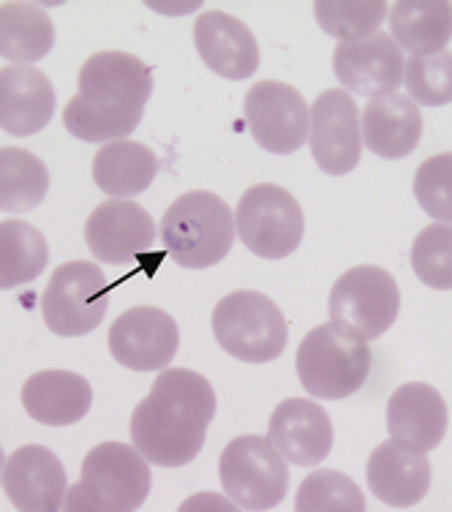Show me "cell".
<instances>
[{"label":"cell","instance_id":"14","mask_svg":"<svg viewBox=\"0 0 452 512\" xmlns=\"http://www.w3.org/2000/svg\"><path fill=\"white\" fill-rule=\"evenodd\" d=\"M85 243L104 265H134L156 243V221L131 199H109L85 221Z\"/></svg>","mask_w":452,"mask_h":512},{"label":"cell","instance_id":"24","mask_svg":"<svg viewBox=\"0 0 452 512\" xmlns=\"http://www.w3.org/2000/svg\"><path fill=\"white\" fill-rule=\"evenodd\" d=\"M158 175L156 153L131 139L107 142L93 158V180L112 199L139 197Z\"/></svg>","mask_w":452,"mask_h":512},{"label":"cell","instance_id":"13","mask_svg":"<svg viewBox=\"0 0 452 512\" xmlns=\"http://www.w3.org/2000/svg\"><path fill=\"white\" fill-rule=\"evenodd\" d=\"M180 346V330L167 311L156 306L128 308L109 330V352L131 371H167Z\"/></svg>","mask_w":452,"mask_h":512},{"label":"cell","instance_id":"25","mask_svg":"<svg viewBox=\"0 0 452 512\" xmlns=\"http://www.w3.org/2000/svg\"><path fill=\"white\" fill-rule=\"evenodd\" d=\"M390 33L401 50L436 55L452 39V3L447 0H401L390 9Z\"/></svg>","mask_w":452,"mask_h":512},{"label":"cell","instance_id":"1","mask_svg":"<svg viewBox=\"0 0 452 512\" xmlns=\"http://www.w3.org/2000/svg\"><path fill=\"white\" fill-rule=\"evenodd\" d=\"M216 417V390L188 368H167L131 414V442L148 463L177 469L202 453Z\"/></svg>","mask_w":452,"mask_h":512},{"label":"cell","instance_id":"6","mask_svg":"<svg viewBox=\"0 0 452 512\" xmlns=\"http://www.w3.org/2000/svg\"><path fill=\"white\" fill-rule=\"evenodd\" d=\"M218 474L226 499L248 512L278 507L289 491V469L265 436H237L226 444Z\"/></svg>","mask_w":452,"mask_h":512},{"label":"cell","instance_id":"35","mask_svg":"<svg viewBox=\"0 0 452 512\" xmlns=\"http://www.w3.org/2000/svg\"><path fill=\"white\" fill-rule=\"evenodd\" d=\"M63 512H109V510H104V507H99V504L93 502L88 493H85V488H82V483H74L69 488V493H66Z\"/></svg>","mask_w":452,"mask_h":512},{"label":"cell","instance_id":"3","mask_svg":"<svg viewBox=\"0 0 452 512\" xmlns=\"http://www.w3.org/2000/svg\"><path fill=\"white\" fill-rule=\"evenodd\" d=\"M235 216L210 191H188L167 207L161 240L169 256L186 270H205L224 262L235 243Z\"/></svg>","mask_w":452,"mask_h":512},{"label":"cell","instance_id":"23","mask_svg":"<svg viewBox=\"0 0 452 512\" xmlns=\"http://www.w3.org/2000/svg\"><path fill=\"white\" fill-rule=\"evenodd\" d=\"M93 387L74 371H39L22 384V406L41 425H74L90 412Z\"/></svg>","mask_w":452,"mask_h":512},{"label":"cell","instance_id":"28","mask_svg":"<svg viewBox=\"0 0 452 512\" xmlns=\"http://www.w3.org/2000/svg\"><path fill=\"white\" fill-rule=\"evenodd\" d=\"M50 262V246L28 221L11 218L0 224V289L30 284Z\"/></svg>","mask_w":452,"mask_h":512},{"label":"cell","instance_id":"5","mask_svg":"<svg viewBox=\"0 0 452 512\" xmlns=\"http://www.w3.org/2000/svg\"><path fill=\"white\" fill-rule=\"evenodd\" d=\"M213 335L226 355L243 363H273L281 357L289 338L281 308L259 292H232L213 308Z\"/></svg>","mask_w":452,"mask_h":512},{"label":"cell","instance_id":"15","mask_svg":"<svg viewBox=\"0 0 452 512\" xmlns=\"http://www.w3.org/2000/svg\"><path fill=\"white\" fill-rule=\"evenodd\" d=\"M0 480L9 502L20 512H63L69 477L50 447L25 444L14 450Z\"/></svg>","mask_w":452,"mask_h":512},{"label":"cell","instance_id":"30","mask_svg":"<svg viewBox=\"0 0 452 512\" xmlns=\"http://www.w3.org/2000/svg\"><path fill=\"white\" fill-rule=\"evenodd\" d=\"M295 512H365V496L344 472L316 469L297 488Z\"/></svg>","mask_w":452,"mask_h":512},{"label":"cell","instance_id":"31","mask_svg":"<svg viewBox=\"0 0 452 512\" xmlns=\"http://www.w3.org/2000/svg\"><path fill=\"white\" fill-rule=\"evenodd\" d=\"M403 82L414 104H425V107L452 104V52L412 55L403 69Z\"/></svg>","mask_w":452,"mask_h":512},{"label":"cell","instance_id":"10","mask_svg":"<svg viewBox=\"0 0 452 512\" xmlns=\"http://www.w3.org/2000/svg\"><path fill=\"white\" fill-rule=\"evenodd\" d=\"M246 120L256 145L273 156L297 153L311 131V109L303 93L278 79L256 82L248 90Z\"/></svg>","mask_w":452,"mask_h":512},{"label":"cell","instance_id":"8","mask_svg":"<svg viewBox=\"0 0 452 512\" xmlns=\"http://www.w3.org/2000/svg\"><path fill=\"white\" fill-rule=\"evenodd\" d=\"M235 232L251 254L262 259H284L295 254L303 243V207L286 188L273 183L248 188L237 202Z\"/></svg>","mask_w":452,"mask_h":512},{"label":"cell","instance_id":"21","mask_svg":"<svg viewBox=\"0 0 452 512\" xmlns=\"http://www.w3.org/2000/svg\"><path fill=\"white\" fill-rule=\"evenodd\" d=\"M368 488L387 507H414L431 491V461L395 442H382L368 458Z\"/></svg>","mask_w":452,"mask_h":512},{"label":"cell","instance_id":"7","mask_svg":"<svg viewBox=\"0 0 452 512\" xmlns=\"http://www.w3.org/2000/svg\"><path fill=\"white\" fill-rule=\"evenodd\" d=\"M109 278L96 262H66L52 273L41 297V316L60 338L93 333L109 308Z\"/></svg>","mask_w":452,"mask_h":512},{"label":"cell","instance_id":"36","mask_svg":"<svg viewBox=\"0 0 452 512\" xmlns=\"http://www.w3.org/2000/svg\"><path fill=\"white\" fill-rule=\"evenodd\" d=\"M3 466H6V455H3V450H0V477H3Z\"/></svg>","mask_w":452,"mask_h":512},{"label":"cell","instance_id":"2","mask_svg":"<svg viewBox=\"0 0 452 512\" xmlns=\"http://www.w3.org/2000/svg\"><path fill=\"white\" fill-rule=\"evenodd\" d=\"M150 93L153 71L137 55H90L79 69V93L63 109V126L79 142H118L139 128Z\"/></svg>","mask_w":452,"mask_h":512},{"label":"cell","instance_id":"27","mask_svg":"<svg viewBox=\"0 0 452 512\" xmlns=\"http://www.w3.org/2000/svg\"><path fill=\"white\" fill-rule=\"evenodd\" d=\"M50 191V169L25 148H0V210L30 213Z\"/></svg>","mask_w":452,"mask_h":512},{"label":"cell","instance_id":"26","mask_svg":"<svg viewBox=\"0 0 452 512\" xmlns=\"http://www.w3.org/2000/svg\"><path fill=\"white\" fill-rule=\"evenodd\" d=\"M55 47V28L47 11L33 3H0V58L14 66H33Z\"/></svg>","mask_w":452,"mask_h":512},{"label":"cell","instance_id":"18","mask_svg":"<svg viewBox=\"0 0 452 512\" xmlns=\"http://www.w3.org/2000/svg\"><path fill=\"white\" fill-rule=\"evenodd\" d=\"M267 442L276 447L284 461L295 466H316L333 450L330 414L311 398H286L270 414Z\"/></svg>","mask_w":452,"mask_h":512},{"label":"cell","instance_id":"20","mask_svg":"<svg viewBox=\"0 0 452 512\" xmlns=\"http://www.w3.org/2000/svg\"><path fill=\"white\" fill-rule=\"evenodd\" d=\"M55 115V88L33 66L0 69V128L11 137L39 134Z\"/></svg>","mask_w":452,"mask_h":512},{"label":"cell","instance_id":"12","mask_svg":"<svg viewBox=\"0 0 452 512\" xmlns=\"http://www.w3.org/2000/svg\"><path fill=\"white\" fill-rule=\"evenodd\" d=\"M311 156L327 175H349L363 156V126L352 93L325 90L311 107Z\"/></svg>","mask_w":452,"mask_h":512},{"label":"cell","instance_id":"11","mask_svg":"<svg viewBox=\"0 0 452 512\" xmlns=\"http://www.w3.org/2000/svg\"><path fill=\"white\" fill-rule=\"evenodd\" d=\"M79 483L104 510L134 512L148 499L153 477L148 461L134 447L104 442L85 455Z\"/></svg>","mask_w":452,"mask_h":512},{"label":"cell","instance_id":"4","mask_svg":"<svg viewBox=\"0 0 452 512\" xmlns=\"http://www.w3.org/2000/svg\"><path fill=\"white\" fill-rule=\"evenodd\" d=\"M371 374V346L335 322L314 327L297 349V379L322 401L349 398Z\"/></svg>","mask_w":452,"mask_h":512},{"label":"cell","instance_id":"29","mask_svg":"<svg viewBox=\"0 0 452 512\" xmlns=\"http://www.w3.org/2000/svg\"><path fill=\"white\" fill-rule=\"evenodd\" d=\"M387 11L390 9L382 0H360V3L357 0H319L314 3L319 28L341 44L371 39L382 28Z\"/></svg>","mask_w":452,"mask_h":512},{"label":"cell","instance_id":"32","mask_svg":"<svg viewBox=\"0 0 452 512\" xmlns=\"http://www.w3.org/2000/svg\"><path fill=\"white\" fill-rule=\"evenodd\" d=\"M412 267L431 289H452V224L425 227L412 246Z\"/></svg>","mask_w":452,"mask_h":512},{"label":"cell","instance_id":"9","mask_svg":"<svg viewBox=\"0 0 452 512\" xmlns=\"http://www.w3.org/2000/svg\"><path fill=\"white\" fill-rule=\"evenodd\" d=\"M330 322L374 341L384 335L401 311V289L376 265H357L338 278L330 292Z\"/></svg>","mask_w":452,"mask_h":512},{"label":"cell","instance_id":"17","mask_svg":"<svg viewBox=\"0 0 452 512\" xmlns=\"http://www.w3.org/2000/svg\"><path fill=\"white\" fill-rule=\"evenodd\" d=\"M447 404L444 395L425 382L401 384L387 401V431L409 453H431L447 434Z\"/></svg>","mask_w":452,"mask_h":512},{"label":"cell","instance_id":"19","mask_svg":"<svg viewBox=\"0 0 452 512\" xmlns=\"http://www.w3.org/2000/svg\"><path fill=\"white\" fill-rule=\"evenodd\" d=\"M194 44L202 63L218 77H254L259 69V44L246 22L226 11H202L194 22Z\"/></svg>","mask_w":452,"mask_h":512},{"label":"cell","instance_id":"34","mask_svg":"<svg viewBox=\"0 0 452 512\" xmlns=\"http://www.w3.org/2000/svg\"><path fill=\"white\" fill-rule=\"evenodd\" d=\"M177 512H243L232 499L221 493H194L186 502L177 507Z\"/></svg>","mask_w":452,"mask_h":512},{"label":"cell","instance_id":"33","mask_svg":"<svg viewBox=\"0 0 452 512\" xmlns=\"http://www.w3.org/2000/svg\"><path fill=\"white\" fill-rule=\"evenodd\" d=\"M414 197L439 224H452V153H439L420 164L414 175Z\"/></svg>","mask_w":452,"mask_h":512},{"label":"cell","instance_id":"16","mask_svg":"<svg viewBox=\"0 0 452 512\" xmlns=\"http://www.w3.org/2000/svg\"><path fill=\"white\" fill-rule=\"evenodd\" d=\"M401 47L393 36L374 33L371 39L338 44L333 52V71L346 93H357L365 99H382L401 88L403 82Z\"/></svg>","mask_w":452,"mask_h":512},{"label":"cell","instance_id":"22","mask_svg":"<svg viewBox=\"0 0 452 512\" xmlns=\"http://www.w3.org/2000/svg\"><path fill=\"white\" fill-rule=\"evenodd\" d=\"M360 126L365 148L387 161L409 156L423 137L420 107L401 93L368 101V107L360 112Z\"/></svg>","mask_w":452,"mask_h":512}]
</instances>
